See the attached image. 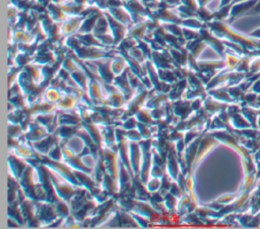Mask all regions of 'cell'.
<instances>
[{"mask_svg": "<svg viewBox=\"0 0 260 229\" xmlns=\"http://www.w3.org/2000/svg\"><path fill=\"white\" fill-rule=\"evenodd\" d=\"M26 131L23 133V136L30 142L37 141L48 135V131L41 126L36 120L32 122H29V124L26 127Z\"/></svg>", "mask_w": 260, "mask_h": 229, "instance_id": "7", "label": "cell"}, {"mask_svg": "<svg viewBox=\"0 0 260 229\" xmlns=\"http://www.w3.org/2000/svg\"><path fill=\"white\" fill-rule=\"evenodd\" d=\"M32 172H34V167L27 164L18 179V183H19L20 189L23 191L27 199L38 201L36 191H35V181H34Z\"/></svg>", "mask_w": 260, "mask_h": 229, "instance_id": "3", "label": "cell"}, {"mask_svg": "<svg viewBox=\"0 0 260 229\" xmlns=\"http://www.w3.org/2000/svg\"><path fill=\"white\" fill-rule=\"evenodd\" d=\"M49 173H50V179H51L53 188L56 192V195L58 196V198H60L61 201L68 204L70 198L74 194L76 188L74 186H72L70 183H68L65 179H62V181H61L60 180L61 178H57L58 176H57L56 172H54L53 170H50Z\"/></svg>", "mask_w": 260, "mask_h": 229, "instance_id": "2", "label": "cell"}, {"mask_svg": "<svg viewBox=\"0 0 260 229\" xmlns=\"http://www.w3.org/2000/svg\"><path fill=\"white\" fill-rule=\"evenodd\" d=\"M174 115L178 116L181 120H184L187 118L189 113L191 112V102L187 100L182 101H176L172 105Z\"/></svg>", "mask_w": 260, "mask_h": 229, "instance_id": "10", "label": "cell"}, {"mask_svg": "<svg viewBox=\"0 0 260 229\" xmlns=\"http://www.w3.org/2000/svg\"><path fill=\"white\" fill-rule=\"evenodd\" d=\"M145 187L150 193L157 191L160 187V178H151L150 180H147V182L145 183Z\"/></svg>", "mask_w": 260, "mask_h": 229, "instance_id": "21", "label": "cell"}, {"mask_svg": "<svg viewBox=\"0 0 260 229\" xmlns=\"http://www.w3.org/2000/svg\"><path fill=\"white\" fill-rule=\"evenodd\" d=\"M125 137L127 140H131V141H140L142 139L140 133L138 132V130L136 128L134 129H129V130H125Z\"/></svg>", "mask_w": 260, "mask_h": 229, "instance_id": "22", "label": "cell"}, {"mask_svg": "<svg viewBox=\"0 0 260 229\" xmlns=\"http://www.w3.org/2000/svg\"><path fill=\"white\" fill-rule=\"evenodd\" d=\"M136 129H137L138 132L140 133L142 139H148V138H150V136H151V131H150V128H149L148 125L143 124V123H140V122H137V124H136Z\"/></svg>", "mask_w": 260, "mask_h": 229, "instance_id": "20", "label": "cell"}, {"mask_svg": "<svg viewBox=\"0 0 260 229\" xmlns=\"http://www.w3.org/2000/svg\"><path fill=\"white\" fill-rule=\"evenodd\" d=\"M127 150H128V159L132 169L133 178H139V170H140V147L137 141H127Z\"/></svg>", "mask_w": 260, "mask_h": 229, "instance_id": "5", "label": "cell"}, {"mask_svg": "<svg viewBox=\"0 0 260 229\" xmlns=\"http://www.w3.org/2000/svg\"><path fill=\"white\" fill-rule=\"evenodd\" d=\"M110 12L112 16L119 22H122L123 24H127V21L129 20L128 16L119 8H112L110 9Z\"/></svg>", "mask_w": 260, "mask_h": 229, "instance_id": "19", "label": "cell"}, {"mask_svg": "<svg viewBox=\"0 0 260 229\" xmlns=\"http://www.w3.org/2000/svg\"><path fill=\"white\" fill-rule=\"evenodd\" d=\"M110 66H111V70H112L113 74H114L115 76H119V75H121V73H122V71H123V68H124V61H123L122 59H120V58H116V59H114V60L111 62Z\"/></svg>", "mask_w": 260, "mask_h": 229, "instance_id": "18", "label": "cell"}, {"mask_svg": "<svg viewBox=\"0 0 260 229\" xmlns=\"http://www.w3.org/2000/svg\"><path fill=\"white\" fill-rule=\"evenodd\" d=\"M8 165H9V171H10V176H12L14 179L18 181L23 169L25 168V163H22L20 160L17 159L15 155L12 153L9 155L8 158Z\"/></svg>", "mask_w": 260, "mask_h": 229, "instance_id": "9", "label": "cell"}, {"mask_svg": "<svg viewBox=\"0 0 260 229\" xmlns=\"http://www.w3.org/2000/svg\"><path fill=\"white\" fill-rule=\"evenodd\" d=\"M48 158L54 161H61L62 160V147H59V144L56 142L52 149L49 151V153L47 154Z\"/></svg>", "mask_w": 260, "mask_h": 229, "instance_id": "16", "label": "cell"}, {"mask_svg": "<svg viewBox=\"0 0 260 229\" xmlns=\"http://www.w3.org/2000/svg\"><path fill=\"white\" fill-rule=\"evenodd\" d=\"M134 118L136 119L137 122L146 124L148 126H150L153 123V119L150 115V112H148L146 109H142V110H138L135 114H134Z\"/></svg>", "mask_w": 260, "mask_h": 229, "instance_id": "13", "label": "cell"}, {"mask_svg": "<svg viewBox=\"0 0 260 229\" xmlns=\"http://www.w3.org/2000/svg\"><path fill=\"white\" fill-rule=\"evenodd\" d=\"M81 22H82V20L80 18H77V17L69 19L68 21L64 22V24H63V26L61 28L62 35L63 36H68V35L74 33L81 25Z\"/></svg>", "mask_w": 260, "mask_h": 229, "instance_id": "12", "label": "cell"}, {"mask_svg": "<svg viewBox=\"0 0 260 229\" xmlns=\"http://www.w3.org/2000/svg\"><path fill=\"white\" fill-rule=\"evenodd\" d=\"M41 162L48 169L53 170L54 172H56L60 177L65 179L68 183H70L75 188L81 187L78 183V180H77L75 174H74V171H71V169L67 165H65L63 162L54 161V160H51L49 158H44L43 160H41Z\"/></svg>", "mask_w": 260, "mask_h": 229, "instance_id": "1", "label": "cell"}, {"mask_svg": "<svg viewBox=\"0 0 260 229\" xmlns=\"http://www.w3.org/2000/svg\"><path fill=\"white\" fill-rule=\"evenodd\" d=\"M65 165H67L69 168H71L72 170L75 171H81L87 174H90L91 172H93L91 169H89L88 167H86L81 158L76 155L75 153H73L71 150H69L65 145L62 146V160H61Z\"/></svg>", "mask_w": 260, "mask_h": 229, "instance_id": "4", "label": "cell"}, {"mask_svg": "<svg viewBox=\"0 0 260 229\" xmlns=\"http://www.w3.org/2000/svg\"><path fill=\"white\" fill-rule=\"evenodd\" d=\"M56 142H58V139L54 135H52V133H49L42 139L31 142V148L39 154L47 155Z\"/></svg>", "mask_w": 260, "mask_h": 229, "instance_id": "8", "label": "cell"}, {"mask_svg": "<svg viewBox=\"0 0 260 229\" xmlns=\"http://www.w3.org/2000/svg\"><path fill=\"white\" fill-rule=\"evenodd\" d=\"M177 201L178 198L176 196H174L172 193L168 192L167 194L164 195V205L167 209V211L171 212L174 209L176 210V205H177Z\"/></svg>", "mask_w": 260, "mask_h": 229, "instance_id": "17", "label": "cell"}, {"mask_svg": "<svg viewBox=\"0 0 260 229\" xmlns=\"http://www.w3.org/2000/svg\"><path fill=\"white\" fill-rule=\"evenodd\" d=\"M74 99L75 98L71 95H61V98L55 104V106L57 109L60 110H71L76 105Z\"/></svg>", "mask_w": 260, "mask_h": 229, "instance_id": "11", "label": "cell"}, {"mask_svg": "<svg viewBox=\"0 0 260 229\" xmlns=\"http://www.w3.org/2000/svg\"><path fill=\"white\" fill-rule=\"evenodd\" d=\"M176 151L173 147H171V149L169 150L168 154H167V160H166V173L169 176V178L172 181H176L179 173H180V169H179V164H178V160L176 157Z\"/></svg>", "mask_w": 260, "mask_h": 229, "instance_id": "6", "label": "cell"}, {"mask_svg": "<svg viewBox=\"0 0 260 229\" xmlns=\"http://www.w3.org/2000/svg\"><path fill=\"white\" fill-rule=\"evenodd\" d=\"M61 93L57 90V89H55V88H53V87H50V88H48L45 92H44V94H43V97H44V100L45 101H48V102H50V103H57L58 101H59V99L61 98Z\"/></svg>", "mask_w": 260, "mask_h": 229, "instance_id": "14", "label": "cell"}, {"mask_svg": "<svg viewBox=\"0 0 260 229\" xmlns=\"http://www.w3.org/2000/svg\"><path fill=\"white\" fill-rule=\"evenodd\" d=\"M66 204H67V203H65V202H63V201H58L57 203L54 204L56 213H57L58 217L61 218V219H63V218H65L66 216L69 215L70 208H69Z\"/></svg>", "mask_w": 260, "mask_h": 229, "instance_id": "15", "label": "cell"}]
</instances>
